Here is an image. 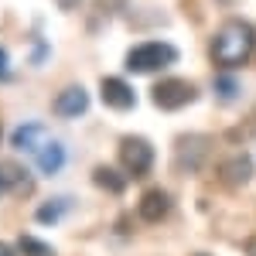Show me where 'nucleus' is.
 Here are the masks:
<instances>
[{
  "label": "nucleus",
  "instance_id": "f03ea898",
  "mask_svg": "<svg viewBox=\"0 0 256 256\" xmlns=\"http://www.w3.org/2000/svg\"><path fill=\"white\" fill-rule=\"evenodd\" d=\"M171 62H178L174 44L147 41V44H137V48L126 55V68H130V72H160V68H168Z\"/></svg>",
  "mask_w": 256,
  "mask_h": 256
},
{
  "label": "nucleus",
  "instance_id": "4468645a",
  "mask_svg": "<svg viewBox=\"0 0 256 256\" xmlns=\"http://www.w3.org/2000/svg\"><path fill=\"white\" fill-rule=\"evenodd\" d=\"M20 250L28 256H52V250L48 246H41V242H34L31 236H20Z\"/></svg>",
  "mask_w": 256,
  "mask_h": 256
},
{
  "label": "nucleus",
  "instance_id": "a211bd4d",
  "mask_svg": "<svg viewBox=\"0 0 256 256\" xmlns=\"http://www.w3.org/2000/svg\"><path fill=\"white\" fill-rule=\"evenodd\" d=\"M7 188H10V184H7V174H4V168H0V195H4Z\"/></svg>",
  "mask_w": 256,
  "mask_h": 256
},
{
  "label": "nucleus",
  "instance_id": "f3484780",
  "mask_svg": "<svg viewBox=\"0 0 256 256\" xmlns=\"http://www.w3.org/2000/svg\"><path fill=\"white\" fill-rule=\"evenodd\" d=\"M82 0H58V7H65V10H76Z\"/></svg>",
  "mask_w": 256,
  "mask_h": 256
},
{
  "label": "nucleus",
  "instance_id": "ddd939ff",
  "mask_svg": "<svg viewBox=\"0 0 256 256\" xmlns=\"http://www.w3.org/2000/svg\"><path fill=\"white\" fill-rule=\"evenodd\" d=\"M96 181L106 188V192H123V188H126V181H123L113 168H96Z\"/></svg>",
  "mask_w": 256,
  "mask_h": 256
},
{
  "label": "nucleus",
  "instance_id": "1a4fd4ad",
  "mask_svg": "<svg viewBox=\"0 0 256 256\" xmlns=\"http://www.w3.org/2000/svg\"><path fill=\"white\" fill-rule=\"evenodd\" d=\"M34 164H38V171H44V174L62 171V164H65V147H62L58 140H48L44 147L34 150Z\"/></svg>",
  "mask_w": 256,
  "mask_h": 256
},
{
  "label": "nucleus",
  "instance_id": "2eb2a0df",
  "mask_svg": "<svg viewBox=\"0 0 256 256\" xmlns=\"http://www.w3.org/2000/svg\"><path fill=\"white\" fill-rule=\"evenodd\" d=\"M232 92H236V82L222 76V79H218V96H232Z\"/></svg>",
  "mask_w": 256,
  "mask_h": 256
},
{
  "label": "nucleus",
  "instance_id": "9b49d317",
  "mask_svg": "<svg viewBox=\"0 0 256 256\" xmlns=\"http://www.w3.org/2000/svg\"><path fill=\"white\" fill-rule=\"evenodd\" d=\"M168 212H171V198L164 195V192H147L144 202H140V216L147 218V222H160Z\"/></svg>",
  "mask_w": 256,
  "mask_h": 256
},
{
  "label": "nucleus",
  "instance_id": "39448f33",
  "mask_svg": "<svg viewBox=\"0 0 256 256\" xmlns=\"http://www.w3.org/2000/svg\"><path fill=\"white\" fill-rule=\"evenodd\" d=\"M89 110V92L82 89V86H68V89H62L58 99H55V113L58 116H82Z\"/></svg>",
  "mask_w": 256,
  "mask_h": 256
},
{
  "label": "nucleus",
  "instance_id": "9d476101",
  "mask_svg": "<svg viewBox=\"0 0 256 256\" xmlns=\"http://www.w3.org/2000/svg\"><path fill=\"white\" fill-rule=\"evenodd\" d=\"M222 181H229V184H246L250 178H253V160L246 158V154H236V158H229L222 164Z\"/></svg>",
  "mask_w": 256,
  "mask_h": 256
},
{
  "label": "nucleus",
  "instance_id": "423d86ee",
  "mask_svg": "<svg viewBox=\"0 0 256 256\" xmlns=\"http://www.w3.org/2000/svg\"><path fill=\"white\" fill-rule=\"evenodd\" d=\"M48 140L52 137H48V130H44L41 123H20L18 130H14V147H18V150H28V154H34Z\"/></svg>",
  "mask_w": 256,
  "mask_h": 256
},
{
  "label": "nucleus",
  "instance_id": "7ed1b4c3",
  "mask_svg": "<svg viewBox=\"0 0 256 256\" xmlns=\"http://www.w3.org/2000/svg\"><path fill=\"white\" fill-rule=\"evenodd\" d=\"M120 160L130 171V178H144L154 168V147L140 137H123L120 140Z\"/></svg>",
  "mask_w": 256,
  "mask_h": 256
},
{
  "label": "nucleus",
  "instance_id": "6ab92c4d",
  "mask_svg": "<svg viewBox=\"0 0 256 256\" xmlns=\"http://www.w3.org/2000/svg\"><path fill=\"white\" fill-rule=\"evenodd\" d=\"M246 253H250V256H256V236L250 239V242H246Z\"/></svg>",
  "mask_w": 256,
  "mask_h": 256
},
{
  "label": "nucleus",
  "instance_id": "f257e3e1",
  "mask_svg": "<svg viewBox=\"0 0 256 256\" xmlns=\"http://www.w3.org/2000/svg\"><path fill=\"white\" fill-rule=\"evenodd\" d=\"M256 48V28L246 20H229L212 41V58L226 68H236L253 55Z\"/></svg>",
  "mask_w": 256,
  "mask_h": 256
},
{
  "label": "nucleus",
  "instance_id": "6e6552de",
  "mask_svg": "<svg viewBox=\"0 0 256 256\" xmlns=\"http://www.w3.org/2000/svg\"><path fill=\"white\" fill-rule=\"evenodd\" d=\"M102 99H106L113 110H130L137 96H134V89L123 79H113V76H110V79H102Z\"/></svg>",
  "mask_w": 256,
  "mask_h": 256
},
{
  "label": "nucleus",
  "instance_id": "f8f14e48",
  "mask_svg": "<svg viewBox=\"0 0 256 256\" xmlns=\"http://www.w3.org/2000/svg\"><path fill=\"white\" fill-rule=\"evenodd\" d=\"M65 208H68V202H65V198H52V202H44L38 212H34V218H38L41 226H55Z\"/></svg>",
  "mask_w": 256,
  "mask_h": 256
},
{
  "label": "nucleus",
  "instance_id": "0eeeda50",
  "mask_svg": "<svg viewBox=\"0 0 256 256\" xmlns=\"http://www.w3.org/2000/svg\"><path fill=\"white\" fill-rule=\"evenodd\" d=\"M205 150H208V144H205L202 137H181L178 140V164H181L184 171H195L198 164L205 160L202 158Z\"/></svg>",
  "mask_w": 256,
  "mask_h": 256
},
{
  "label": "nucleus",
  "instance_id": "dca6fc26",
  "mask_svg": "<svg viewBox=\"0 0 256 256\" xmlns=\"http://www.w3.org/2000/svg\"><path fill=\"white\" fill-rule=\"evenodd\" d=\"M10 79V68H7V55H4V48H0V82Z\"/></svg>",
  "mask_w": 256,
  "mask_h": 256
},
{
  "label": "nucleus",
  "instance_id": "20e7f679",
  "mask_svg": "<svg viewBox=\"0 0 256 256\" xmlns=\"http://www.w3.org/2000/svg\"><path fill=\"white\" fill-rule=\"evenodd\" d=\"M150 96H154V102H158L160 110H181V106L195 102L198 89L192 86V82H184V79H160Z\"/></svg>",
  "mask_w": 256,
  "mask_h": 256
}]
</instances>
